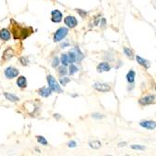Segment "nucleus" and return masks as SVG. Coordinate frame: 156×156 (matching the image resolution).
Segmentation results:
<instances>
[{"mask_svg": "<svg viewBox=\"0 0 156 156\" xmlns=\"http://www.w3.org/2000/svg\"><path fill=\"white\" fill-rule=\"evenodd\" d=\"M12 33L14 35L15 39H24L32 33L31 27H22L19 24H16L15 25H12Z\"/></svg>", "mask_w": 156, "mask_h": 156, "instance_id": "f257e3e1", "label": "nucleus"}, {"mask_svg": "<svg viewBox=\"0 0 156 156\" xmlns=\"http://www.w3.org/2000/svg\"><path fill=\"white\" fill-rule=\"evenodd\" d=\"M47 81H48V84H49V88L52 90V92H55V93H58V94L62 93V89L60 87L58 81H57L55 78H53L52 75L47 76Z\"/></svg>", "mask_w": 156, "mask_h": 156, "instance_id": "f03ea898", "label": "nucleus"}, {"mask_svg": "<svg viewBox=\"0 0 156 156\" xmlns=\"http://www.w3.org/2000/svg\"><path fill=\"white\" fill-rule=\"evenodd\" d=\"M68 29L66 27H61L55 32L54 37H53V41L54 42H59V41L63 40L65 37L68 36Z\"/></svg>", "mask_w": 156, "mask_h": 156, "instance_id": "7ed1b4c3", "label": "nucleus"}, {"mask_svg": "<svg viewBox=\"0 0 156 156\" xmlns=\"http://www.w3.org/2000/svg\"><path fill=\"white\" fill-rule=\"evenodd\" d=\"M94 88L96 91L101 92V93H107V92H109L111 90L110 86L107 83H100V82H96V83H94Z\"/></svg>", "mask_w": 156, "mask_h": 156, "instance_id": "20e7f679", "label": "nucleus"}, {"mask_svg": "<svg viewBox=\"0 0 156 156\" xmlns=\"http://www.w3.org/2000/svg\"><path fill=\"white\" fill-rule=\"evenodd\" d=\"M19 75V70L16 69L15 68H12V66H9L8 68H6L5 70V76L8 79H13L15 77H17Z\"/></svg>", "mask_w": 156, "mask_h": 156, "instance_id": "39448f33", "label": "nucleus"}, {"mask_svg": "<svg viewBox=\"0 0 156 156\" xmlns=\"http://www.w3.org/2000/svg\"><path fill=\"white\" fill-rule=\"evenodd\" d=\"M65 22L66 25H68V27L69 28H74L78 25V21L74 16H68V17L65 18Z\"/></svg>", "mask_w": 156, "mask_h": 156, "instance_id": "423d86ee", "label": "nucleus"}, {"mask_svg": "<svg viewBox=\"0 0 156 156\" xmlns=\"http://www.w3.org/2000/svg\"><path fill=\"white\" fill-rule=\"evenodd\" d=\"M139 104L143 105V106H146V105H151L155 102V96L153 94H149L147 96H144L139 99Z\"/></svg>", "mask_w": 156, "mask_h": 156, "instance_id": "0eeeda50", "label": "nucleus"}, {"mask_svg": "<svg viewBox=\"0 0 156 156\" xmlns=\"http://www.w3.org/2000/svg\"><path fill=\"white\" fill-rule=\"evenodd\" d=\"M139 125L143 128H146V129H149V130H154L155 127H156V123L154 121H141L139 123Z\"/></svg>", "mask_w": 156, "mask_h": 156, "instance_id": "6e6552de", "label": "nucleus"}, {"mask_svg": "<svg viewBox=\"0 0 156 156\" xmlns=\"http://www.w3.org/2000/svg\"><path fill=\"white\" fill-rule=\"evenodd\" d=\"M52 21L53 23L55 24H58L60 22L62 21V18H63V14L62 12L58 10V9H55V10H52Z\"/></svg>", "mask_w": 156, "mask_h": 156, "instance_id": "1a4fd4ad", "label": "nucleus"}, {"mask_svg": "<svg viewBox=\"0 0 156 156\" xmlns=\"http://www.w3.org/2000/svg\"><path fill=\"white\" fill-rule=\"evenodd\" d=\"M10 37H11V34L8 29L3 28V29L0 30V39L1 40L8 41L10 39Z\"/></svg>", "mask_w": 156, "mask_h": 156, "instance_id": "9d476101", "label": "nucleus"}, {"mask_svg": "<svg viewBox=\"0 0 156 156\" xmlns=\"http://www.w3.org/2000/svg\"><path fill=\"white\" fill-rule=\"evenodd\" d=\"M111 69V66L109 63L107 62H103L100 63L99 65L97 66V71L98 72H107Z\"/></svg>", "mask_w": 156, "mask_h": 156, "instance_id": "9b49d317", "label": "nucleus"}, {"mask_svg": "<svg viewBox=\"0 0 156 156\" xmlns=\"http://www.w3.org/2000/svg\"><path fill=\"white\" fill-rule=\"evenodd\" d=\"M136 61H138V63L139 64V65L144 66L146 69H148L149 68V66H151V63H149L148 60H145L144 58H142V57H140L139 55H136Z\"/></svg>", "mask_w": 156, "mask_h": 156, "instance_id": "f8f14e48", "label": "nucleus"}, {"mask_svg": "<svg viewBox=\"0 0 156 156\" xmlns=\"http://www.w3.org/2000/svg\"><path fill=\"white\" fill-rule=\"evenodd\" d=\"M52 90L49 87H42L39 90V94H40L43 97H49L52 94Z\"/></svg>", "mask_w": 156, "mask_h": 156, "instance_id": "ddd939ff", "label": "nucleus"}, {"mask_svg": "<svg viewBox=\"0 0 156 156\" xmlns=\"http://www.w3.org/2000/svg\"><path fill=\"white\" fill-rule=\"evenodd\" d=\"M13 56H14V52L11 48H8L4 52V53H3V59L4 60H9L12 58Z\"/></svg>", "mask_w": 156, "mask_h": 156, "instance_id": "4468645a", "label": "nucleus"}, {"mask_svg": "<svg viewBox=\"0 0 156 156\" xmlns=\"http://www.w3.org/2000/svg\"><path fill=\"white\" fill-rule=\"evenodd\" d=\"M72 50L76 54V61L79 62V61H81V60L83 59L84 55L82 54V52H81V50L79 49V47H75L74 49H72Z\"/></svg>", "mask_w": 156, "mask_h": 156, "instance_id": "2eb2a0df", "label": "nucleus"}, {"mask_svg": "<svg viewBox=\"0 0 156 156\" xmlns=\"http://www.w3.org/2000/svg\"><path fill=\"white\" fill-rule=\"evenodd\" d=\"M17 85L19 86L20 88L24 89L27 86V81H26V79L24 76H21V77H19L18 79H17Z\"/></svg>", "mask_w": 156, "mask_h": 156, "instance_id": "dca6fc26", "label": "nucleus"}, {"mask_svg": "<svg viewBox=\"0 0 156 156\" xmlns=\"http://www.w3.org/2000/svg\"><path fill=\"white\" fill-rule=\"evenodd\" d=\"M135 78H136V72L134 70H130L126 75V79L129 83H134L135 82Z\"/></svg>", "mask_w": 156, "mask_h": 156, "instance_id": "f3484780", "label": "nucleus"}, {"mask_svg": "<svg viewBox=\"0 0 156 156\" xmlns=\"http://www.w3.org/2000/svg\"><path fill=\"white\" fill-rule=\"evenodd\" d=\"M4 96L7 98V100L9 101H11V102H18L20 100V98L16 95L12 94H9V93H4Z\"/></svg>", "mask_w": 156, "mask_h": 156, "instance_id": "a211bd4d", "label": "nucleus"}, {"mask_svg": "<svg viewBox=\"0 0 156 156\" xmlns=\"http://www.w3.org/2000/svg\"><path fill=\"white\" fill-rule=\"evenodd\" d=\"M68 64H73L74 62H76V54L72 50H69V53L68 55Z\"/></svg>", "mask_w": 156, "mask_h": 156, "instance_id": "6ab92c4d", "label": "nucleus"}, {"mask_svg": "<svg viewBox=\"0 0 156 156\" xmlns=\"http://www.w3.org/2000/svg\"><path fill=\"white\" fill-rule=\"evenodd\" d=\"M89 145H90V147L93 149H99L101 147V142L99 140H94L89 143Z\"/></svg>", "mask_w": 156, "mask_h": 156, "instance_id": "aec40b11", "label": "nucleus"}, {"mask_svg": "<svg viewBox=\"0 0 156 156\" xmlns=\"http://www.w3.org/2000/svg\"><path fill=\"white\" fill-rule=\"evenodd\" d=\"M37 142H39L40 145H43V146H47L48 145V141L46 140V138H44V136H37Z\"/></svg>", "mask_w": 156, "mask_h": 156, "instance_id": "412c9836", "label": "nucleus"}, {"mask_svg": "<svg viewBox=\"0 0 156 156\" xmlns=\"http://www.w3.org/2000/svg\"><path fill=\"white\" fill-rule=\"evenodd\" d=\"M123 52L125 53V55L128 57V58H133L134 57V54H133V52L131 50L129 49V48H126V47H125L123 48Z\"/></svg>", "mask_w": 156, "mask_h": 156, "instance_id": "4be33fe9", "label": "nucleus"}, {"mask_svg": "<svg viewBox=\"0 0 156 156\" xmlns=\"http://www.w3.org/2000/svg\"><path fill=\"white\" fill-rule=\"evenodd\" d=\"M78 71H79L78 66H76L73 65V64H71L70 66H69V74H70V75H74L75 73H77Z\"/></svg>", "mask_w": 156, "mask_h": 156, "instance_id": "5701e85b", "label": "nucleus"}, {"mask_svg": "<svg viewBox=\"0 0 156 156\" xmlns=\"http://www.w3.org/2000/svg\"><path fill=\"white\" fill-rule=\"evenodd\" d=\"M61 63H62L63 66H68V54H62V56H61Z\"/></svg>", "mask_w": 156, "mask_h": 156, "instance_id": "b1692460", "label": "nucleus"}, {"mask_svg": "<svg viewBox=\"0 0 156 156\" xmlns=\"http://www.w3.org/2000/svg\"><path fill=\"white\" fill-rule=\"evenodd\" d=\"M58 72L60 75H66V73H68V70H66V66H60V68H58Z\"/></svg>", "mask_w": 156, "mask_h": 156, "instance_id": "393cba45", "label": "nucleus"}, {"mask_svg": "<svg viewBox=\"0 0 156 156\" xmlns=\"http://www.w3.org/2000/svg\"><path fill=\"white\" fill-rule=\"evenodd\" d=\"M69 81H70V79H69V78L64 77V78L60 79V83H61V85H63V86L66 85V83H68Z\"/></svg>", "mask_w": 156, "mask_h": 156, "instance_id": "a878e982", "label": "nucleus"}, {"mask_svg": "<svg viewBox=\"0 0 156 156\" xmlns=\"http://www.w3.org/2000/svg\"><path fill=\"white\" fill-rule=\"evenodd\" d=\"M131 148L133 149H138V151H144L145 149V146H141V145H132Z\"/></svg>", "mask_w": 156, "mask_h": 156, "instance_id": "bb28decb", "label": "nucleus"}, {"mask_svg": "<svg viewBox=\"0 0 156 156\" xmlns=\"http://www.w3.org/2000/svg\"><path fill=\"white\" fill-rule=\"evenodd\" d=\"M59 63H60V61H59L58 57H55V58H53L52 64V68H57V66H58V65H59Z\"/></svg>", "mask_w": 156, "mask_h": 156, "instance_id": "cd10ccee", "label": "nucleus"}, {"mask_svg": "<svg viewBox=\"0 0 156 156\" xmlns=\"http://www.w3.org/2000/svg\"><path fill=\"white\" fill-rule=\"evenodd\" d=\"M92 117H93L94 119H102V118H104V115L100 113H94L92 114Z\"/></svg>", "mask_w": 156, "mask_h": 156, "instance_id": "c85d7f7f", "label": "nucleus"}, {"mask_svg": "<svg viewBox=\"0 0 156 156\" xmlns=\"http://www.w3.org/2000/svg\"><path fill=\"white\" fill-rule=\"evenodd\" d=\"M77 12L81 16L82 18H84L86 15H87V12H86L85 10H82V9H77Z\"/></svg>", "mask_w": 156, "mask_h": 156, "instance_id": "c756f323", "label": "nucleus"}, {"mask_svg": "<svg viewBox=\"0 0 156 156\" xmlns=\"http://www.w3.org/2000/svg\"><path fill=\"white\" fill-rule=\"evenodd\" d=\"M20 62L22 63V65H23V66H27L28 65V60L25 59L24 57H21V58H20Z\"/></svg>", "mask_w": 156, "mask_h": 156, "instance_id": "7c9ffc66", "label": "nucleus"}, {"mask_svg": "<svg viewBox=\"0 0 156 156\" xmlns=\"http://www.w3.org/2000/svg\"><path fill=\"white\" fill-rule=\"evenodd\" d=\"M68 147L69 148H75L76 146H77V143H76V141H69L68 143Z\"/></svg>", "mask_w": 156, "mask_h": 156, "instance_id": "2f4dec72", "label": "nucleus"}, {"mask_svg": "<svg viewBox=\"0 0 156 156\" xmlns=\"http://www.w3.org/2000/svg\"><path fill=\"white\" fill-rule=\"evenodd\" d=\"M126 143L125 142H123V143H119V147H122V146H125Z\"/></svg>", "mask_w": 156, "mask_h": 156, "instance_id": "473e14b6", "label": "nucleus"}, {"mask_svg": "<svg viewBox=\"0 0 156 156\" xmlns=\"http://www.w3.org/2000/svg\"><path fill=\"white\" fill-rule=\"evenodd\" d=\"M68 45H69L68 43H65V44H63V45H62V47L64 48V47H66V46H68Z\"/></svg>", "mask_w": 156, "mask_h": 156, "instance_id": "72a5a7b5", "label": "nucleus"}]
</instances>
